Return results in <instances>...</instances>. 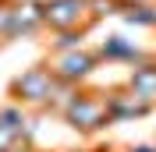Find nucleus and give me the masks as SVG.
Here are the masks:
<instances>
[{
  "label": "nucleus",
  "mask_w": 156,
  "mask_h": 152,
  "mask_svg": "<svg viewBox=\"0 0 156 152\" xmlns=\"http://www.w3.org/2000/svg\"><path fill=\"white\" fill-rule=\"evenodd\" d=\"M60 120L68 124L71 131L78 134H99L107 131L110 124V110H107V92H96V88L78 85V92L68 99V106L60 110Z\"/></svg>",
  "instance_id": "1"
},
{
  "label": "nucleus",
  "mask_w": 156,
  "mask_h": 152,
  "mask_svg": "<svg viewBox=\"0 0 156 152\" xmlns=\"http://www.w3.org/2000/svg\"><path fill=\"white\" fill-rule=\"evenodd\" d=\"M53 88H57V78H53L50 64H32L21 74L11 78L7 95H11V103H21L25 110H46Z\"/></svg>",
  "instance_id": "2"
},
{
  "label": "nucleus",
  "mask_w": 156,
  "mask_h": 152,
  "mask_svg": "<svg viewBox=\"0 0 156 152\" xmlns=\"http://www.w3.org/2000/svg\"><path fill=\"white\" fill-rule=\"evenodd\" d=\"M50 71H53V78L57 81H68V85H85L89 78L99 71V57L96 50H68V53H50Z\"/></svg>",
  "instance_id": "3"
},
{
  "label": "nucleus",
  "mask_w": 156,
  "mask_h": 152,
  "mask_svg": "<svg viewBox=\"0 0 156 152\" xmlns=\"http://www.w3.org/2000/svg\"><path fill=\"white\" fill-rule=\"evenodd\" d=\"M39 32H46V4L43 0H11L7 43H14V39H36Z\"/></svg>",
  "instance_id": "4"
},
{
  "label": "nucleus",
  "mask_w": 156,
  "mask_h": 152,
  "mask_svg": "<svg viewBox=\"0 0 156 152\" xmlns=\"http://www.w3.org/2000/svg\"><path fill=\"white\" fill-rule=\"evenodd\" d=\"M46 4V29L68 32V29H92L96 21L89 14V0H43Z\"/></svg>",
  "instance_id": "5"
},
{
  "label": "nucleus",
  "mask_w": 156,
  "mask_h": 152,
  "mask_svg": "<svg viewBox=\"0 0 156 152\" xmlns=\"http://www.w3.org/2000/svg\"><path fill=\"white\" fill-rule=\"evenodd\" d=\"M107 110H110V120L114 124H124V120H138V117H149L156 110V103L135 95L128 85H117L107 92Z\"/></svg>",
  "instance_id": "6"
},
{
  "label": "nucleus",
  "mask_w": 156,
  "mask_h": 152,
  "mask_svg": "<svg viewBox=\"0 0 156 152\" xmlns=\"http://www.w3.org/2000/svg\"><path fill=\"white\" fill-rule=\"evenodd\" d=\"M96 57H99V64L107 60V64H128V67H131V64H138V60H146L149 50H142L135 39L114 32V36H107V39L96 46Z\"/></svg>",
  "instance_id": "7"
},
{
  "label": "nucleus",
  "mask_w": 156,
  "mask_h": 152,
  "mask_svg": "<svg viewBox=\"0 0 156 152\" xmlns=\"http://www.w3.org/2000/svg\"><path fill=\"white\" fill-rule=\"evenodd\" d=\"M124 85L131 88L135 95H142V99L156 103V57H153V53H149L146 60H138V64H131V67H128Z\"/></svg>",
  "instance_id": "8"
},
{
  "label": "nucleus",
  "mask_w": 156,
  "mask_h": 152,
  "mask_svg": "<svg viewBox=\"0 0 156 152\" xmlns=\"http://www.w3.org/2000/svg\"><path fill=\"white\" fill-rule=\"evenodd\" d=\"M121 18L131 29H156V4H135V7H121Z\"/></svg>",
  "instance_id": "9"
},
{
  "label": "nucleus",
  "mask_w": 156,
  "mask_h": 152,
  "mask_svg": "<svg viewBox=\"0 0 156 152\" xmlns=\"http://www.w3.org/2000/svg\"><path fill=\"white\" fill-rule=\"evenodd\" d=\"M82 43H85V29L53 32V39H50V53H68V50H78Z\"/></svg>",
  "instance_id": "10"
},
{
  "label": "nucleus",
  "mask_w": 156,
  "mask_h": 152,
  "mask_svg": "<svg viewBox=\"0 0 156 152\" xmlns=\"http://www.w3.org/2000/svg\"><path fill=\"white\" fill-rule=\"evenodd\" d=\"M78 92V85H68V81H57V88H53V95H50V103H46V110L50 113H60L64 106H68V99Z\"/></svg>",
  "instance_id": "11"
},
{
  "label": "nucleus",
  "mask_w": 156,
  "mask_h": 152,
  "mask_svg": "<svg viewBox=\"0 0 156 152\" xmlns=\"http://www.w3.org/2000/svg\"><path fill=\"white\" fill-rule=\"evenodd\" d=\"M89 14H92V21H103L110 14H121V4L117 0H89Z\"/></svg>",
  "instance_id": "12"
},
{
  "label": "nucleus",
  "mask_w": 156,
  "mask_h": 152,
  "mask_svg": "<svg viewBox=\"0 0 156 152\" xmlns=\"http://www.w3.org/2000/svg\"><path fill=\"white\" fill-rule=\"evenodd\" d=\"M14 145H21V138H18V131H11L7 124H0V152H11Z\"/></svg>",
  "instance_id": "13"
},
{
  "label": "nucleus",
  "mask_w": 156,
  "mask_h": 152,
  "mask_svg": "<svg viewBox=\"0 0 156 152\" xmlns=\"http://www.w3.org/2000/svg\"><path fill=\"white\" fill-rule=\"evenodd\" d=\"M7 25H11V0H0V43H7Z\"/></svg>",
  "instance_id": "14"
},
{
  "label": "nucleus",
  "mask_w": 156,
  "mask_h": 152,
  "mask_svg": "<svg viewBox=\"0 0 156 152\" xmlns=\"http://www.w3.org/2000/svg\"><path fill=\"white\" fill-rule=\"evenodd\" d=\"M128 152H156V142H138V145H131Z\"/></svg>",
  "instance_id": "15"
},
{
  "label": "nucleus",
  "mask_w": 156,
  "mask_h": 152,
  "mask_svg": "<svg viewBox=\"0 0 156 152\" xmlns=\"http://www.w3.org/2000/svg\"><path fill=\"white\" fill-rule=\"evenodd\" d=\"M11 152H39V149H36V145H14Z\"/></svg>",
  "instance_id": "16"
},
{
  "label": "nucleus",
  "mask_w": 156,
  "mask_h": 152,
  "mask_svg": "<svg viewBox=\"0 0 156 152\" xmlns=\"http://www.w3.org/2000/svg\"><path fill=\"white\" fill-rule=\"evenodd\" d=\"M121 7H135V4H149V0H117Z\"/></svg>",
  "instance_id": "17"
},
{
  "label": "nucleus",
  "mask_w": 156,
  "mask_h": 152,
  "mask_svg": "<svg viewBox=\"0 0 156 152\" xmlns=\"http://www.w3.org/2000/svg\"><path fill=\"white\" fill-rule=\"evenodd\" d=\"M92 152H114V149H110V145H107V149H92Z\"/></svg>",
  "instance_id": "18"
},
{
  "label": "nucleus",
  "mask_w": 156,
  "mask_h": 152,
  "mask_svg": "<svg viewBox=\"0 0 156 152\" xmlns=\"http://www.w3.org/2000/svg\"><path fill=\"white\" fill-rule=\"evenodd\" d=\"M68 152H92V149H68Z\"/></svg>",
  "instance_id": "19"
}]
</instances>
